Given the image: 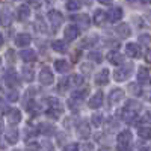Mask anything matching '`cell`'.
I'll use <instances>...</instances> for the list:
<instances>
[{
	"mask_svg": "<svg viewBox=\"0 0 151 151\" xmlns=\"http://www.w3.org/2000/svg\"><path fill=\"white\" fill-rule=\"evenodd\" d=\"M142 110V104L139 101H134V100H130V101L125 103V106L121 110V118L125 122H133L137 116V113Z\"/></svg>",
	"mask_w": 151,
	"mask_h": 151,
	"instance_id": "cell-1",
	"label": "cell"
},
{
	"mask_svg": "<svg viewBox=\"0 0 151 151\" xmlns=\"http://www.w3.org/2000/svg\"><path fill=\"white\" fill-rule=\"evenodd\" d=\"M132 132L130 130H124L118 134V151H130L132 145Z\"/></svg>",
	"mask_w": 151,
	"mask_h": 151,
	"instance_id": "cell-2",
	"label": "cell"
},
{
	"mask_svg": "<svg viewBox=\"0 0 151 151\" xmlns=\"http://www.w3.org/2000/svg\"><path fill=\"white\" fill-rule=\"evenodd\" d=\"M133 71V65L132 64H125L122 67H119L118 70H115V73H113V77H115L116 82H124L127 80L130 77V74Z\"/></svg>",
	"mask_w": 151,
	"mask_h": 151,
	"instance_id": "cell-3",
	"label": "cell"
},
{
	"mask_svg": "<svg viewBox=\"0 0 151 151\" xmlns=\"http://www.w3.org/2000/svg\"><path fill=\"white\" fill-rule=\"evenodd\" d=\"M48 20H50V23H52V26H53V29H58L60 24H62V21H64V17H62V14L59 11H56V9H52L48 12Z\"/></svg>",
	"mask_w": 151,
	"mask_h": 151,
	"instance_id": "cell-4",
	"label": "cell"
},
{
	"mask_svg": "<svg viewBox=\"0 0 151 151\" xmlns=\"http://www.w3.org/2000/svg\"><path fill=\"white\" fill-rule=\"evenodd\" d=\"M53 80H55V77H53L52 70H50L48 67H44V68L41 70V73H40V82H41L42 85L48 86V85L53 83Z\"/></svg>",
	"mask_w": 151,
	"mask_h": 151,
	"instance_id": "cell-5",
	"label": "cell"
},
{
	"mask_svg": "<svg viewBox=\"0 0 151 151\" xmlns=\"http://www.w3.org/2000/svg\"><path fill=\"white\" fill-rule=\"evenodd\" d=\"M122 15H124V12H122V9L119 6H113L107 12V18H109L110 23H118L122 18Z\"/></svg>",
	"mask_w": 151,
	"mask_h": 151,
	"instance_id": "cell-6",
	"label": "cell"
},
{
	"mask_svg": "<svg viewBox=\"0 0 151 151\" xmlns=\"http://www.w3.org/2000/svg\"><path fill=\"white\" fill-rule=\"evenodd\" d=\"M5 82L8 85V88H17L20 85V77H18V74L15 71H8L6 76H5Z\"/></svg>",
	"mask_w": 151,
	"mask_h": 151,
	"instance_id": "cell-7",
	"label": "cell"
},
{
	"mask_svg": "<svg viewBox=\"0 0 151 151\" xmlns=\"http://www.w3.org/2000/svg\"><path fill=\"white\" fill-rule=\"evenodd\" d=\"M79 35H80V29H79L77 26H74V24H70V26H67L65 30H64V36H65L67 41L76 40Z\"/></svg>",
	"mask_w": 151,
	"mask_h": 151,
	"instance_id": "cell-8",
	"label": "cell"
},
{
	"mask_svg": "<svg viewBox=\"0 0 151 151\" xmlns=\"http://www.w3.org/2000/svg\"><path fill=\"white\" fill-rule=\"evenodd\" d=\"M122 98H124V91L121 88H115V89H112L110 94H109V104H116Z\"/></svg>",
	"mask_w": 151,
	"mask_h": 151,
	"instance_id": "cell-9",
	"label": "cell"
},
{
	"mask_svg": "<svg viewBox=\"0 0 151 151\" xmlns=\"http://www.w3.org/2000/svg\"><path fill=\"white\" fill-rule=\"evenodd\" d=\"M5 139H6V142H8L9 145H15V144L18 142V139H20L18 130H17L15 127H11V129L6 132V134H5Z\"/></svg>",
	"mask_w": 151,
	"mask_h": 151,
	"instance_id": "cell-10",
	"label": "cell"
},
{
	"mask_svg": "<svg viewBox=\"0 0 151 151\" xmlns=\"http://www.w3.org/2000/svg\"><path fill=\"white\" fill-rule=\"evenodd\" d=\"M125 53H127L130 58H133V59H137V58H141V56H142L139 45L134 44V42H130V44L125 45Z\"/></svg>",
	"mask_w": 151,
	"mask_h": 151,
	"instance_id": "cell-11",
	"label": "cell"
},
{
	"mask_svg": "<svg viewBox=\"0 0 151 151\" xmlns=\"http://www.w3.org/2000/svg\"><path fill=\"white\" fill-rule=\"evenodd\" d=\"M103 98H104V95H103L101 91L95 92V94L91 97V100H89V107H91V109H98V107H101V106H103Z\"/></svg>",
	"mask_w": 151,
	"mask_h": 151,
	"instance_id": "cell-12",
	"label": "cell"
},
{
	"mask_svg": "<svg viewBox=\"0 0 151 151\" xmlns=\"http://www.w3.org/2000/svg\"><path fill=\"white\" fill-rule=\"evenodd\" d=\"M109 70L107 68H103L101 71H100L97 76H95V83L98 85V86H104V85H107L109 83Z\"/></svg>",
	"mask_w": 151,
	"mask_h": 151,
	"instance_id": "cell-13",
	"label": "cell"
},
{
	"mask_svg": "<svg viewBox=\"0 0 151 151\" xmlns=\"http://www.w3.org/2000/svg\"><path fill=\"white\" fill-rule=\"evenodd\" d=\"M115 33L119 36V38H129L132 35V30H130V26L127 23H121L115 27Z\"/></svg>",
	"mask_w": 151,
	"mask_h": 151,
	"instance_id": "cell-14",
	"label": "cell"
},
{
	"mask_svg": "<svg viewBox=\"0 0 151 151\" xmlns=\"http://www.w3.org/2000/svg\"><path fill=\"white\" fill-rule=\"evenodd\" d=\"M32 42V36L29 33H20L15 36V44L18 47H27Z\"/></svg>",
	"mask_w": 151,
	"mask_h": 151,
	"instance_id": "cell-15",
	"label": "cell"
},
{
	"mask_svg": "<svg viewBox=\"0 0 151 151\" xmlns=\"http://www.w3.org/2000/svg\"><path fill=\"white\" fill-rule=\"evenodd\" d=\"M77 133H79V136L82 137V139H88V137H89V134H91V129H89V125H88L86 121H82V122L79 124Z\"/></svg>",
	"mask_w": 151,
	"mask_h": 151,
	"instance_id": "cell-16",
	"label": "cell"
},
{
	"mask_svg": "<svg viewBox=\"0 0 151 151\" xmlns=\"http://www.w3.org/2000/svg\"><path fill=\"white\" fill-rule=\"evenodd\" d=\"M45 103H47V107L48 110H56V112H62V104L58 98H53V97H48L45 98Z\"/></svg>",
	"mask_w": 151,
	"mask_h": 151,
	"instance_id": "cell-17",
	"label": "cell"
},
{
	"mask_svg": "<svg viewBox=\"0 0 151 151\" xmlns=\"http://www.w3.org/2000/svg\"><path fill=\"white\" fill-rule=\"evenodd\" d=\"M107 60L113 65H121L124 62V55H121L119 52H110L107 55Z\"/></svg>",
	"mask_w": 151,
	"mask_h": 151,
	"instance_id": "cell-18",
	"label": "cell"
},
{
	"mask_svg": "<svg viewBox=\"0 0 151 151\" xmlns=\"http://www.w3.org/2000/svg\"><path fill=\"white\" fill-rule=\"evenodd\" d=\"M137 82L145 85L150 82V70L147 67H141L139 71H137Z\"/></svg>",
	"mask_w": 151,
	"mask_h": 151,
	"instance_id": "cell-19",
	"label": "cell"
},
{
	"mask_svg": "<svg viewBox=\"0 0 151 151\" xmlns=\"http://www.w3.org/2000/svg\"><path fill=\"white\" fill-rule=\"evenodd\" d=\"M97 41H98V36L97 35H89V36H86V38H83V40H82L80 47L82 48H91V47H94L97 44Z\"/></svg>",
	"mask_w": 151,
	"mask_h": 151,
	"instance_id": "cell-20",
	"label": "cell"
},
{
	"mask_svg": "<svg viewBox=\"0 0 151 151\" xmlns=\"http://www.w3.org/2000/svg\"><path fill=\"white\" fill-rule=\"evenodd\" d=\"M71 20H73L74 23H79L80 26H83V27H88V26H89V23H91V18H89V15H86V14L73 15V17H71Z\"/></svg>",
	"mask_w": 151,
	"mask_h": 151,
	"instance_id": "cell-21",
	"label": "cell"
},
{
	"mask_svg": "<svg viewBox=\"0 0 151 151\" xmlns=\"http://www.w3.org/2000/svg\"><path fill=\"white\" fill-rule=\"evenodd\" d=\"M12 23V14L9 9H3L2 12H0V24L2 26H9V24Z\"/></svg>",
	"mask_w": 151,
	"mask_h": 151,
	"instance_id": "cell-22",
	"label": "cell"
},
{
	"mask_svg": "<svg viewBox=\"0 0 151 151\" xmlns=\"http://www.w3.org/2000/svg\"><path fill=\"white\" fill-rule=\"evenodd\" d=\"M8 119L11 124H18L21 121V112L18 109H11L8 112Z\"/></svg>",
	"mask_w": 151,
	"mask_h": 151,
	"instance_id": "cell-23",
	"label": "cell"
},
{
	"mask_svg": "<svg viewBox=\"0 0 151 151\" xmlns=\"http://www.w3.org/2000/svg\"><path fill=\"white\" fill-rule=\"evenodd\" d=\"M55 70L58 73H68L70 71V64L67 60H64V59H58L55 62Z\"/></svg>",
	"mask_w": 151,
	"mask_h": 151,
	"instance_id": "cell-24",
	"label": "cell"
},
{
	"mask_svg": "<svg viewBox=\"0 0 151 151\" xmlns=\"http://www.w3.org/2000/svg\"><path fill=\"white\" fill-rule=\"evenodd\" d=\"M21 76H23V79L26 82H32L33 77H35V71H33L32 67H24L21 70Z\"/></svg>",
	"mask_w": 151,
	"mask_h": 151,
	"instance_id": "cell-25",
	"label": "cell"
},
{
	"mask_svg": "<svg viewBox=\"0 0 151 151\" xmlns=\"http://www.w3.org/2000/svg\"><path fill=\"white\" fill-rule=\"evenodd\" d=\"M52 47L55 52H59V53H65L67 52V42L62 41V40H56L52 42Z\"/></svg>",
	"mask_w": 151,
	"mask_h": 151,
	"instance_id": "cell-26",
	"label": "cell"
},
{
	"mask_svg": "<svg viewBox=\"0 0 151 151\" xmlns=\"http://www.w3.org/2000/svg\"><path fill=\"white\" fill-rule=\"evenodd\" d=\"M21 59L24 62H35L36 60V53L33 50H23L21 52Z\"/></svg>",
	"mask_w": 151,
	"mask_h": 151,
	"instance_id": "cell-27",
	"label": "cell"
},
{
	"mask_svg": "<svg viewBox=\"0 0 151 151\" xmlns=\"http://www.w3.org/2000/svg\"><path fill=\"white\" fill-rule=\"evenodd\" d=\"M68 88H70V77H64V79H60V80L58 82L56 91L65 92V91H68Z\"/></svg>",
	"mask_w": 151,
	"mask_h": 151,
	"instance_id": "cell-28",
	"label": "cell"
},
{
	"mask_svg": "<svg viewBox=\"0 0 151 151\" xmlns=\"http://www.w3.org/2000/svg\"><path fill=\"white\" fill-rule=\"evenodd\" d=\"M30 17V9L27 5H21L18 8V18L20 20H27Z\"/></svg>",
	"mask_w": 151,
	"mask_h": 151,
	"instance_id": "cell-29",
	"label": "cell"
},
{
	"mask_svg": "<svg viewBox=\"0 0 151 151\" xmlns=\"http://www.w3.org/2000/svg\"><path fill=\"white\" fill-rule=\"evenodd\" d=\"M137 134L142 139H151V127H147V125H142V127L137 129Z\"/></svg>",
	"mask_w": 151,
	"mask_h": 151,
	"instance_id": "cell-30",
	"label": "cell"
},
{
	"mask_svg": "<svg viewBox=\"0 0 151 151\" xmlns=\"http://www.w3.org/2000/svg\"><path fill=\"white\" fill-rule=\"evenodd\" d=\"M38 130H40V133L45 134V136H50L55 133V127L50 124H40V127H38Z\"/></svg>",
	"mask_w": 151,
	"mask_h": 151,
	"instance_id": "cell-31",
	"label": "cell"
},
{
	"mask_svg": "<svg viewBox=\"0 0 151 151\" xmlns=\"http://www.w3.org/2000/svg\"><path fill=\"white\" fill-rule=\"evenodd\" d=\"M106 20V12L101 9H97L94 12V24H101Z\"/></svg>",
	"mask_w": 151,
	"mask_h": 151,
	"instance_id": "cell-32",
	"label": "cell"
},
{
	"mask_svg": "<svg viewBox=\"0 0 151 151\" xmlns=\"http://www.w3.org/2000/svg\"><path fill=\"white\" fill-rule=\"evenodd\" d=\"M88 94H89V91H88L86 88H83V89L73 91V98H74V100H85V98L88 97Z\"/></svg>",
	"mask_w": 151,
	"mask_h": 151,
	"instance_id": "cell-33",
	"label": "cell"
},
{
	"mask_svg": "<svg viewBox=\"0 0 151 151\" xmlns=\"http://www.w3.org/2000/svg\"><path fill=\"white\" fill-rule=\"evenodd\" d=\"M91 121H92L94 127H101V124H103V115H101V113H94Z\"/></svg>",
	"mask_w": 151,
	"mask_h": 151,
	"instance_id": "cell-34",
	"label": "cell"
},
{
	"mask_svg": "<svg viewBox=\"0 0 151 151\" xmlns=\"http://www.w3.org/2000/svg\"><path fill=\"white\" fill-rule=\"evenodd\" d=\"M70 82H71L73 85H76V86H80V85H83L85 79H83V76H80V74H74Z\"/></svg>",
	"mask_w": 151,
	"mask_h": 151,
	"instance_id": "cell-35",
	"label": "cell"
},
{
	"mask_svg": "<svg viewBox=\"0 0 151 151\" xmlns=\"http://www.w3.org/2000/svg\"><path fill=\"white\" fill-rule=\"evenodd\" d=\"M88 58H89L92 62H97V64L103 60V56H101V53H100V52H91L89 55H88Z\"/></svg>",
	"mask_w": 151,
	"mask_h": 151,
	"instance_id": "cell-36",
	"label": "cell"
},
{
	"mask_svg": "<svg viewBox=\"0 0 151 151\" xmlns=\"http://www.w3.org/2000/svg\"><path fill=\"white\" fill-rule=\"evenodd\" d=\"M80 8V3L76 2V0H68L67 2V9L68 11H77Z\"/></svg>",
	"mask_w": 151,
	"mask_h": 151,
	"instance_id": "cell-37",
	"label": "cell"
},
{
	"mask_svg": "<svg viewBox=\"0 0 151 151\" xmlns=\"http://www.w3.org/2000/svg\"><path fill=\"white\" fill-rule=\"evenodd\" d=\"M41 150V145L38 142H27L26 145V151H40Z\"/></svg>",
	"mask_w": 151,
	"mask_h": 151,
	"instance_id": "cell-38",
	"label": "cell"
},
{
	"mask_svg": "<svg viewBox=\"0 0 151 151\" xmlns=\"http://www.w3.org/2000/svg\"><path fill=\"white\" fill-rule=\"evenodd\" d=\"M130 89H132V94L136 95V97L142 95V91H141V88H139V85H137V83H132L130 85Z\"/></svg>",
	"mask_w": 151,
	"mask_h": 151,
	"instance_id": "cell-39",
	"label": "cell"
},
{
	"mask_svg": "<svg viewBox=\"0 0 151 151\" xmlns=\"http://www.w3.org/2000/svg\"><path fill=\"white\" fill-rule=\"evenodd\" d=\"M139 42L144 44V45H148V44L151 42V36H150L148 33H142V35H139Z\"/></svg>",
	"mask_w": 151,
	"mask_h": 151,
	"instance_id": "cell-40",
	"label": "cell"
},
{
	"mask_svg": "<svg viewBox=\"0 0 151 151\" xmlns=\"http://www.w3.org/2000/svg\"><path fill=\"white\" fill-rule=\"evenodd\" d=\"M8 100H9L11 103L17 101V100H18V92H17V91H9V92H8Z\"/></svg>",
	"mask_w": 151,
	"mask_h": 151,
	"instance_id": "cell-41",
	"label": "cell"
},
{
	"mask_svg": "<svg viewBox=\"0 0 151 151\" xmlns=\"http://www.w3.org/2000/svg\"><path fill=\"white\" fill-rule=\"evenodd\" d=\"M45 115H48L50 118H53V119H58V118H59V116L62 115V112H56V110H48V109H47Z\"/></svg>",
	"mask_w": 151,
	"mask_h": 151,
	"instance_id": "cell-42",
	"label": "cell"
},
{
	"mask_svg": "<svg viewBox=\"0 0 151 151\" xmlns=\"http://www.w3.org/2000/svg\"><path fill=\"white\" fill-rule=\"evenodd\" d=\"M62 151H79V145H77V144H70V145H67Z\"/></svg>",
	"mask_w": 151,
	"mask_h": 151,
	"instance_id": "cell-43",
	"label": "cell"
},
{
	"mask_svg": "<svg viewBox=\"0 0 151 151\" xmlns=\"http://www.w3.org/2000/svg\"><path fill=\"white\" fill-rule=\"evenodd\" d=\"M6 58H8V60H9V59H11V60H14V50H8Z\"/></svg>",
	"mask_w": 151,
	"mask_h": 151,
	"instance_id": "cell-44",
	"label": "cell"
},
{
	"mask_svg": "<svg viewBox=\"0 0 151 151\" xmlns=\"http://www.w3.org/2000/svg\"><path fill=\"white\" fill-rule=\"evenodd\" d=\"M29 2H30V3H33V5H35V8H40V6H41V2H40V0H29Z\"/></svg>",
	"mask_w": 151,
	"mask_h": 151,
	"instance_id": "cell-45",
	"label": "cell"
},
{
	"mask_svg": "<svg viewBox=\"0 0 151 151\" xmlns=\"http://www.w3.org/2000/svg\"><path fill=\"white\" fill-rule=\"evenodd\" d=\"M145 60H147V62H151V48L148 50L147 55H145Z\"/></svg>",
	"mask_w": 151,
	"mask_h": 151,
	"instance_id": "cell-46",
	"label": "cell"
},
{
	"mask_svg": "<svg viewBox=\"0 0 151 151\" xmlns=\"http://www.w3.org/2000/svg\"><path fill=\"white\" fill-rule=\"evenodd\" d=\"M144 121H151V112H147V115L142 118Z\"/></svg>",
	"mask_w": 151,
	"mask_h": 151,
	"instance_id": "cell-47",
	"label": "cell"
},
{
	"mask_svg": "<svg viewBox=\"0 0 151 151\" xmlns=\"http://www.w3.org/2000/svg\"><path fill=\"white\" fill-rule=\"evenodd\" d=\"M100 3H103V5H109V3H112L113 0H98Z\"/></svg>",
	"mask_w": 151,
	"mask_h": 151,
	"instance_id": "cell-48",
	"label": "cell"
},
{
	"mask_svg": "<svg viewBox=\"0 0 151 151\" xmlns=\"http://www.w3.org/2000/svg\"><path fill=\"white\" fill-rule=\"evenodd\" d=\"M79 2H82V5H91L92 0H79Z\"/></svg>",
	"mask_w": 151,
	"mask_h": 151,
	"instance_id": "cell-49",
	"label": "cell"
},
{
	"mask_svg": "<svg viewBox=\"0 0 151 151\" xmlns=\"http://www.w3.org/2000/svg\"><path fill=\"white\" fill-rule=\"evenodd\" d=\"M77 55H79V50H76V52H74V56H73L74 60H77Z\"/></svg>",
	"mask_w": 151,
	"mask_h": 151,
	"instance_id": "cell-50",
	"label": "cell"
},
{
	"mask_svg": "<svg viewBox=\"0 0 151 151\" xmlns=\"http://www.w3.org/2000/svg\"><path fill=\"white\" fill-rule=\"evenodd\" d=\"M98 151H112V150H110V148H107V147H106V148H104V147H103V148H100V150H98Z\"/></svg>",
	"mask_w": 151,
	"mask_h": 151,
	"instance_id": "cell-51",
	"label": "cell"
},
{
	"mask_svg": "<svg viewBox=\"0 0 151 151\" xmlns=\"http://www.w3.org/2000/svg\"><path fill=\"white\" fill-rule=\"evenodd\" d=\"M2 130H3V122H2V119H0V133H2Z\"/></svg>",
	"mask_w": 151,
	"mask_h": 151,
	"instance_id": "cell-52",
	"label": "cell"
},
{
	"mask_svg": "<svg viewBox=\"0 0 151 151\" xmlns=\"http://www.w3.org/2000/svg\"><path fill=\"white\" fill-rule=\"evenodd\" d=\"M2 44H3V36L0 35V47H2Z\"/></svg>",
	"mask_w": 151,
	"mask_h": 151,
	"instance_id": "cell-53",
	"label": "cell"
},
{
	"mask_svg": "<svg viewBox=\"0 0 151 151\" xmlns=\"http://www.w3.org/2000/svg\"><path fill=\"white\" fill-rule=\"evenodd\" d=\"M127 2H129V3H134V2H136V0H127Z\"/></svg>",
	"mask_w": 151,
	"mask_h": 151,
	"instance_id": "cell-54",
	"label": "cell"
},
{
	"mask_svg": "<svg viewBox=\"0 0 151 151\" xmlns=\"http://www.w3.org/2000/svg\"><path fill=\"white\" fill-rule=\"evenodd\" d=\"M139 151H148V148H141Z\"/></svg>",
	"mask_w": 151,
	"mask_h": 151,
	"instance_id": "cell-55",
	"label": "cell"
},
{
	"mask_svg": "<svg viewBox=\"0 0 151 151\" xmlns=\"http://www.w3.org/2000/svg\"><path fill=\"white\" fill-rule=\"evenodd\" d=\"M0 64H2V58H0Z\"/></svg>",
	"mask_w": 151,
	"mask_h": 151,
	"instance_id": "cell-56",
	"label": "cell"
},
{
	"mask_svg": "<svg viewBox=\"0 0 151 151\" xmlns=\"http://www.w3.org/2000/svg\"><path fill=\"white\" fill-rule=\"evenodd\" d=\"M14 151H20V150H14Z\"/></svg>",
	"mask_w": 151,
	"mask_h": 151,
	"instance_id": "cell-57",
	"label": "cell"
}]
</instances>
